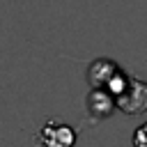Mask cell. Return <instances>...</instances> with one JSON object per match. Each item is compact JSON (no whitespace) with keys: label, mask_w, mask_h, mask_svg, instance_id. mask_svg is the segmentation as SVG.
I'll use <instances>...</instances> for the list:
<instances>
[{"label":"cell","mask_w":147,"mask_h":147,"mask_svg":"<svg viewBox=\"0 0 147 147\" xmlns=\"http://www.w3.org/2000/svg\"><path fill=\"white\" fill-rule=\"evenodd\" d=\"M115 101H117L119 110H124L129 115L145 113L147 110V83L136 80V78H126L122 90L115 94Z\"/></svg>","instance_id":"6da1fadb"},{"label":"cell","mask_w":147,"mask_h":147,"mask_svg":"<svg viewBox=\"0 0 147 147\" xmlns=\"http://www.w3.org/2000/svg\"><path fill=\"white\" fill-rule=\"evenodd\" d=\"M37 147H74L76 142V131L57 119H51L44 124V129L37 133Z\"/></svg>","instance_id":"7a4b0ae2"},{"label":"cell","mask_w":147,"mask_h":147,"mask_svg":"<svg viewBox=\"0 0 147 147\" xmlns=\"http://www.w3.org/2000/svg\"><path fill=\"white\" fill-rule=\"evenodd\" d=\"M117 106L115 96L108 92V90H99L94 87L90 94H87V113L94 117V119H103L113 113V108Z\"/></svg>","instance_id":"3957f363"},{"label":"cell","mask_w":147,"mask_h":147,"mask_svg":"<svg viewBox=\"0 0 147 147\" xmlns=\"http://www.w3.org/2000/svg\"><path fill=\"white\" fill-rule=\"evenodd\" d=\"M133 147H147V122L133 131Z\"/></svg>","instance_id":"277c9868"}]
</instances>
